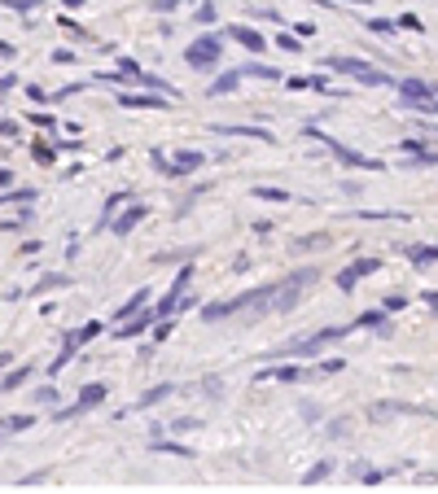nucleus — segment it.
Instances as JSON below:
<instances>
[{"label":"nucleus","instance_id":"nucleus-1","mask_svg":"<svg viewBox=\"0 0 438 494\" xmlns=\"http://www.w3.org/2000/svg\"><path fill=\"white\" fill-rule=\"evenodd\" d=\"M325 66L329 70H338V75H351V79H360V83H373V88H382V83H390L382 70H373L369 62H360V57H325Z\"/></svg>","mask_w":438,"mask_h":494},{"label":"nucleus","instance_id":"nucleus-2","mask_svg":"<svg viewBox=\"0 0 438 494\" xmlns=\"http://www.w3.org/2000/svg\"><path fill=\"white\" fill-rule=\"evenodd\" d=\"M311 280H316V271H311V267H303L298 276H289L285 284H276V293H272V306H276V311H289L294 302H298V293H303V289L311 284Z\"/></svg>","mask_w":438,"mask_h":494},{"label":"nucleus","instance_id":"nucleus-3","mask_svg":"<svg viewBox=\"0 0 438 494\" xmlns=\"http://www.w3.org/2000/svg\"><path fill=\"white\" fill-rule=\"evenodd\" d=\"M101 333V324H84V328H75V333H66V341H62V355H57L53 359V377H57V372H62L66 363H70V359H75V350H79V346H84V341H92V337H97Z\"/></svg>","mask_w":438,"mask_h":494},{"label":"nucleus","instance_id":"nucleus-4","mask_svg":"<svg viewBox=\"0 0 438 494\" xmlns=\"http://www.w3.org/2000/svg\"><path fill=\"white\" fill-rule=\"evenodd\" d=\"M97 403H105V385H84V390H79V398L70 403V407H62V412H57L53 420H75V416L92 412Z\"/></svg>","mask_w":438,"mask_h":494},{"label":"nucleus","instance_id":"nucleus-5","mask_svg":"<svg viewBox=\"0 0 438 494\" xmlns=\"http://www.w3.org/2000/svg\"><path fill=\"white\" fill-rule=\"evenodd\" d=\"M184 57H188V66H219V40L215 35H197Z\"/></svg>","mask_w":438,"mask_h":494},{"label":"nucleus","instance_id":"nucleus-6","mask_svg":"<svg viewBox=\"0 0 438 494\" xmlns=\"http://www.w3.org/2000/svg\"><path fill=\"white\" fill-rule=\"evenodd\" d=\"M188 280H193V271L184 267L180 276H175V284H171L167 293L158 297V306H153V315H158V319H167V315H175V306H180V297H184V284H188Z\"/></svg>","mask_w":438,"mask_h":494},{"label":"nucleus","instance_id":"nucleus-7","mask_svg":"<svg viewBox=\"0 0 438 494\" xmlns=\"http://www.w3.org/2000/svg\"><path fill=\"white\" fill-rule=\"evenodd\" d=\"M377 267H382V262H377V258H355L351 267H342V271H338V289H347V293H351V289L360 284L364 276H373Z\"/></svg>","mask_w":438,"mask_h":494},{"label":"nucleus","instance_id":"nucleus-8","mask_svg":"<svg viewBox=\"0 0 438 494\" xmlns=\"http://www.w3.org/2000/svg\"><path fill=\"white\" fill-rule=\"evenodd\" d=\"M307 136H316V140H325V144H329V149H333V153H338V158H342V162H347V166H369V171H382V162H377V158H360V153H351V149H342V144H338L333 136H320V127H311V131H307Z\"/></svg>","mask_w":438,"mask_h":494},{"label":"nucleus","instance_id":"nucleus-9","mask_svg":"<svg viewBox=\"0 0 438 494\" xmlns=\"http://www.w3.org/2000/svg\"><path fill=\"white\" fill-rule=\"evenodd\" d=\"M320 337H307V341H289V346H276L272 350V359H311V355H320Z\"/></svg>","mask_w":438,"mask_h":494},{"label":"nucleus","instance_id":"nucleus-10","mask_svg":"<svg viewBox=\"0 0 438 494\" xmlns=\"http://www.w3.org/2000/svg\"><path fill=\"white\" fill-rule=\"evenodd\" d=\"M118 105H127V110H162L167 101H158V92H123Z\"/></svg>","mask_w":438,"mask_h":494},{"label":"nucleus","instance_id":"nucleus-11","mask_svg":"<svg viewBox=\"0 0 438 494\" xmlns=\"http://www.w3.org/2000/svg\"><path fill=\"white\" fill-rule=\"evenodd\" d=\"M145 214H149V206H127V210H123V214H118V219H114L110 227H114V232H118V236H127V232H132V227H136L140 219H145Z\"/></svg>","mask_w":438,"mask_h":494},{"label":"nucleus","instance_id":"nucleus-12","mask_svg":"<svg viewBox=\"0 0 438 494\" xmlns=\"http://www.w3.org/2000/svg\"><path fill=\"white\" fill-rule=\"evenodd\" d=\"M228 40H237V44H241V48H250V53H263V35H259V31H250V27H228Z\"/></svg>","mask_w":438,"mask_h":494},{"label":"nucleus","instance_id":"nucleus-13","mask_svg":"<svg viewBox=\"0 0 438 494\" xmlns=\"http://www.w3.org/2000/svg\"><path fill=\"white\" fill-rule=\"evenodd\" d=\"M153 319H158L153 311H136V315H127V324H118V337H136V333H145Z\"/></svg>","mask_w":438,"mask_h":494},{"label":"nucleus","instance_id":"nucleus-14","mask_svg":"<svg viewBox=\"0 0 438 494\" xmlns=\"http://www.w3.org/2000/svg\"><path fill=\"white\" fill-rule=\"evenodd\" d=\"M215 131H219V136H250V140H272L263 127H228V123H219Z\"/></svg>","mask_w":438,"mask_h":494},{"label":"nucleus","instance_id":"nucleus-15","mask_svg":"<svg viewBox=\"0 0 438 494\" xmlns=\"http://www.w3.org/2000/svg\"><path fill=\"white\" fill-rule=\"evenodd\" d=\"M27 377H31V363H18V372H9V377H0V394H5V390H18V385L27 381Z\"/></svg>","mask_w":438,"mask_h":494},{"label":"nucleus","instance_id":"nucleus-16","mask_svg":"<svg viewBox=\"0 0 438 494\" xmlns=\"http://www.w3.org/2000/svg\"><path fill=\"white\" fill-rule=\"evenodd\" d=\"M237 83H241V70H228V75H219L215 83H210V92H215V96H223V92H232Z\"/></svg>","mask_w":438,"mask_h":494},{"label":"nucleus","instance_id":"nucleus-17","mask_svg":"<svg viewBox=\"0 0 438 494\" xmlns=\"http://www.w3.org/2000/svg\"><path fill=\"white\" fill-rule=\"evenodd\" d=\"M40 192L35 188H14V192H0V206H14V201H35Z\"/></svg>","mask_w":438,"mask_h":494},{"label":"nucleus","instance_id":"nucleus-18","mask_svg":"<svg viewBox=\"0 0 438 494\" xmlns=\"http://www.w3.org/2000/svg\"><path fill=\"white\" fill-rule=\"evenodd\" d=\"M325 477H333V464H329V460H325V464H316V468H311V473H307V477H303V486H320V481H325Z\"/></svg>","mask_w":438,"mask_h":494},{"label":"nucleus","instance_id":"nucleus-19","mask_svg":"<svg viewBox=\"0 0 438 494\" xmlns=\"http://www.w3.org/2000/svg\"><path fill=\"white\" fill-rule=\"evenodd\" d=\"M62 284H70V276H44V280H40V284H35V289H31V293H35V297H40V293H49V289H62Z\"/></svg>","mask_w":438,"mask_h":494},{"label":"nucleus","instance_id":"nucleus-20","mask_svg":"<svg viewBox=\"0 0 438 494\" xmlns=\"http://www.w3.org/2000/svg\"><path fill=\"white\" fill-rule=\"evenodd\" d=\"M412 254V262L417 267H425V262H438V245H425V249H408Z\"/></svg>","mask_w":438,"mask_h":494},{"label":"nucleus","instance_id":"nucleus-21","mask_svg":"<svg viewBox=\"0 0 438 494\" xmlns=\"http://www.w3.org/2000/svg\"><path fill=\"white\" fill-rule=\"evenodd\" d=\"M31 153H35V162H44V166L57 158V149H53V144H44V140H35V144H31Z\"/></svg>","mask_w":438,"mask_h":494},{"label":"nucleus","instance_id":"nucleus-22","mask_svg":"<svg viewBox=\"0 0 438 494\" xmlns=\"http://www.w3.org/2000/svg\"><path fill=\"white\" fill-rule=\"evenodd\" d=\"M254 197H259V201H289V192H285V188H263V184H259Z\"/></svg>","mask_w":438,"mask_h":494},{"label":"nucleus","instance_id":"nucleus-23","mask_svg":"<svg viewBox=\"0 0 438 494\" xmlns=\"http://www.w3.org/2000/svg\"><path fill=\"white\" fill-rule=\"evenodd\" d=\"M167 394H171V385H158V390L140 394V403H136V407H153V403H158V398H167Z\"/></svg>","mask_w":438,"mask_h":494},{"label":"nucleus","instance_id":"nucleus-24","mask_svg":"<svg viewBox=\"0 0 438 494\" xmlns=\"http://www.w3.org/2000/svg\"><path fill=\"white\" fill-rule=\"evenodd\" d=\"M272 377H276V381H303L307 372H303V368H276V372H272Z\"/></svg>","mask_w":438,"mask_h":494},{"label":"nucleus","instance_id":"nucleus-25","mask_svg":"<svg viewBox=\"0 0 438 494\" xmlns=\"http://www.w3.org/2000/svg\"><path fill=\"white\" fill-rule=\"evenodd\" d=\"M369 31H377V35H395V22H386V18H369Z\"/></svg>","mask_w":438,"mask_h":494},{"label":"nucleus","instance_id":"nucleus-26","mask_svg":"<svg viewBox=\"0 0 438 494\" xmlns=\"http://www.w3.org/2000/svg\"><path fill=\"white\" fill-rule=\"evenodd\" d=\"M35 425V416H14V420H5V433H14V429H31Z\"/></svg>","mask_w":438,"mask_h":494},{"label":"nucleus","instance_id":"nucleus-27","mask_svg":"<svg viewBox=\"0 0 438 494\" xmlns=\"http://www.w3.org/2000/svg\"><path fill=\"white\" fill-rule=\"evenodd\" d=\"M31 123H35V127H44V131H53V127H57V118L40 110V114H31Z\"/></svg>","mask_w":438,"mask_h":494},{"label":"nucleus","instance_id":"nucleus-28","mask_svg":"<svg viewBox=\"0 0 438 494\" xmlns=\"http://www.w3.org/2000/svg\"><path fill=\"white\" fill-rule=\"evenodd\" d=\"M62 31H70V35H75V40H88V31L79 27V22H70V18H62Z\"/></svg>","mask_w":438,"mask_h":494},{"label":"nucleus","instance_id":"nucleus-29","mask_svg":"<svg viewBox=\"0 0 438 494\" xmlns=\"http://www.w3.org/2000/svg\"><path fill=\"white\" fill-rule=\"evenodd\" d=\"M404 306H408L404 293H390V297H386V311H404Z\"/></svg>","mask_w":438,"mask_h":494},{"label":"nucleus","instance_id":"nucleus-30","mask_svg":"<svg viewBox=\"0 0 438 494\" xmlns=\"http://www.w3.org/2000/svg\"><path fill=\"white\" fill-rule=\"evenodd\" d=\"M197 22H215V5H197Z\"/></svg>","mask_w":438,"mask_h":494},{"label":"nucleus","instance_id":"nucleus-31","mask_svg":"<svg viewBox=\"0 0 438 494\" xmlns=\"http://www.w3.org/2000/svg\"><path fill=\"white\" fill-rule=\"evenodd\" d=\"M158 451H171V455H193V451H184L180 442H158Z\"/></svg>","mask_w":438,"mask_h":494},{"label":"nucleus","instance_id":"nucleus-32","mask_svg":"<svg viewBox=\"0 0 438 494\" xmlns=\"http://www.w3.org/2000/svg\"><path fill=\"white\" fill-rule=\"evenodd\" d=\"M0 136H18V123H14V118H0Z\"/></svg>","mask_w":438,"mask_h":494},{"label":"nucleus","instance_id":"nucleus-33","mask_svg":"<svg viewBox=\"0 0 438 494\" xmlns=\"http://www.w3.org/2000/svg\"><path fill=\"white\" fill-rule=\"evenodd\" d=\"M399 27H408V31H421V18H412V14H404V18H399Z\"/></svg>","mask_w":438,"mask_h":494},{"label":"nucleus","instance_id":"nucleus-34","mask_svg":"<svg viewBox=\"0 0 438 494\" xmlns=\"http://www.w3.org/2000/svg\"><path fill=\"white\" fill-rule=\"evenodd\" d=\"M180 5V0H153V9H162V14H167V9H175Z\"/></svg>","mask_w":438,"mask_h":494},{"label":"nucleus","instance_id":"nucleus-35","mask_svg":"<svg viewBox=\"0 0 438 494\" xmlns=\"http://www.w3.org/2000/svg\"><path fill=\"white\" fill-rule=\"evenodd\" d=\"M9 179H14V171H5V166H0V184H9Z\"/></svg>","mask_w":438,"mask_h":494},{"label":"nucleus","instance_id":"nucleus-36","mask_svg":"<svg viewBox=\"0 0 438 494\" xmlns=\"http://www.w3.org/2000/svg\"><path fill=\"white\" fill-rule=\"evenodd\" d=\"M79 5H84V0H66V9H79Z\"/></svg>","mask_w":438,"mask_h":494},{"label":"nucleus","instance_id":"nucleus-37","mask_svg":"<svg viewBox=\"0 0 438 494\" xmlns=\"http://www.w3.org/2000/svg\"><path fill=\"white\" fill-rule=\"evenodd\" d=\"M5 363H9V355H0V368H5Z\"/></svg>","mask_w":438,"mask_h":494},{"label":"nucleus","instance_id":"nucleus-38","mask_svg":"<svg viewBox=\"0 0 438 494\" xmlns=\"http://www.w3.org/2000/svg\"><path fill=\"white\" fill-rule=\"evenodd\" d=\"M0 438H5V429H0Z\"/></svg>","mask_w":438,"mask_h":494}]
</instances>
